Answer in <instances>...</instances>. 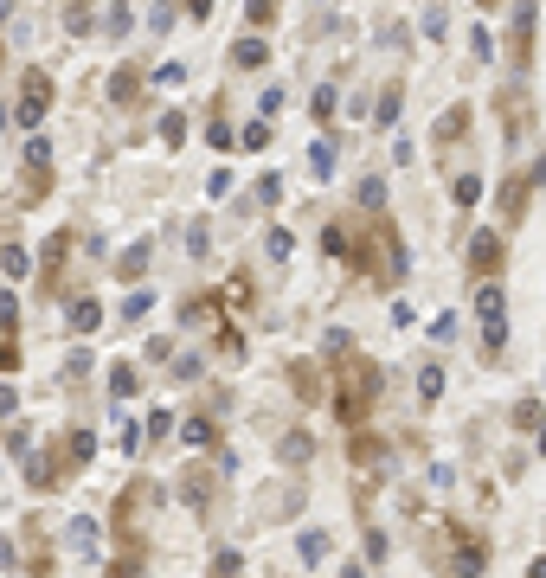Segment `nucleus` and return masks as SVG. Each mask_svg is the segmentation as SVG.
<instances>
[{"label": "nucleus", "instance_id": "nucleus-1", "mask_svg": "<svg viewBox=\"0 0 546 578\" xmlns=\"http://www.w3.org/2000/svg\"><path fill=\"white\" fill-rule=\"evenodd\" d=\"M348 264L360 283H398L405 276V238L386 212H367V226H348Z\"/></svg>", "mask_w": 546, "mask_h": 578}, {"label": "nucleus", "instance_id": "nucleus-2", "mask_svg": "<svg viewBox=\"0 0 546 578\" xmlns=\"http://www.w3.org/2000/svg\"><path fill=\"white\" fill-rule=\"evenodd\" d=\"M379 386H386V373L367 353H340V367H334V418H340V430H360L373 418Z\"/></svg>", "mask_w": 546, "mask_h": 578}, {"label": "nucleus", "instance_id": "nucleus-3", "mask_svg": "<svg viewBox=\"0 0 546 578\" xmlns=\"http://www.w3.org/2000/svg\"><path fill=\"white\" fill-rule=\"evenodd\" d=\"M148 501H155L148 476L129 482V488L116 495V559H110V572H142V565H148V534H142Z\"/></svg>", "mask_w": 546, "mask_h": 578}, {"label": "nucleus", "instance_id": "nucleus-4", "mask_svg": "<svg viewBox=\"0 0 546 578\" xmlns=\"http://www.w3.org/2000/svg\"><path fill=\"white\" fill-rule=\"evenodd\" d=\"M72 469H84V457H78V444H72V430H64V438H52V444L33 450L26 482H33V495H52V488L72 482Z\"/></svg>", "mask_w": 546, "mask_h": 578}, {"label": "nucleus", "instance_id": "nucleus-5", "mask_svg": "<svg viewBox=\"0 0 546 578\" xmlns=\"http://www.w3.org/2000/svg\"><path fill=\"white\" fill-rule=\"evenodd\" d=\"M78 251H84V232H72V226L45 238V251H39V289H45V296H72V276H78L72 257Z\"/></svg>", "mask_w": 546, "mask_h": 578}, {"label": "nucleus", "instance_id": "nucleus-6", "mask_svg": "<svg viewBox=\"0 0 546 578\" xmlns=\"http://www.w3.org/2000/svg\"><path fill=\"white\" fill-rule=\"evenodd\" d=\"M533 33H540V0H514V20H508V64H514V78H527V64H533Z\"/></svg>", "mask_w": 546, "mask_h": 578}, {"label": "nucleus", "instance_id": "nucleus-7", "mask_svg": "<svg viewBox=\"0 0 546 578\" xmlns=\"http://www.w3.org/2000/svg\"><path fill=\"white\" fill-rule=\"evenodd\" d=\"M58 103V84H52V71H39V64H26L20 71V103H14V122H33L39 129V116Z\"/></svg>", "mask_w": 546, "mask_h": 578}, {"label": "nucleus", "instance_id": "nucleus-8", "mask_svg": "<svg viewBox=\"0 0 546 578\" xmlns=\"http://www.w3.org/2000/svg\"><path fill=\"white\" fill-rule=\"evenodd\" d=\"M533 187H546V161H533V168H521V174H508V180H502V219H508V226H521V219H527Z\"/></svg>", "mask_w": 546, "mask_h": 578}, {"label": "nucleus", "instance_id": "nucleus-9", "mask_svg": "<svg viewBox=\"0 0 546 578\" xmlns=\"http://www.w3.org/2000/svg\"><path fill=\"white\" fill-rule=\"evenodd\" d=\"M495 116H502V141H521V135L533 129V97H527V84H521V78L495 97Z\"/></svg>", "mask_w": 546, "mask_h": 578}, {"label": "nucleus", "instance_id": "nucleus-10", "mask_svg": "<svg viewBox=\"0 0 546 578\" xmlns=\"http://www.w3.org/2000/svg\"><path fill=\"white\" fill-rule=\"evenodd\" d=\"M20 161H26V168H20V199H45V193H52V149H45V135L26 141Z\"/></svg>", "mask_w": 546, "mask_h": 578}, {"label": "nucleus", "instance_id": "nucleus-11", "mask_svg": "<svg viewBox=\"0 0 546 578\" xmlns=\"http://www.w3.org/2000/svg\"><path fill=\"white\" fill-rule=\"evenodd\" d=\"M502 257H508V251H502V232H475V238H469V276H475V283L495 276Z\"/></svg>", "mask_w": 546, "mask_h": 578}, {"label": "nucleus", "instance_id": "nucleus-12", "mask_svg": "<svg viewBox=\"0 0 546 578\" xmlns=\"http://www.w3.org/2000/svg\"><path fill=\"white\" fill-rule=\"evenodd\" d=\"M463 135H469V110H463V103H450V110L437 116V129H431V141H437V155H444V168H450V149H456Z\"/></svg>", "mask_w": 546, "mask_h": 578}, {"label": "nucleus", "instance_id": "nucleus-13", "mask_svg": "<svg viewBox=\"0 0 546 578\" xmlns=\"http://www.w3.org/2000/svg\"><path fill=\"white\" fill-rule=\"evenodd\" d=\"M135 97H142V64H135V58H122V64L110 71V103H116V110H129Z\"/></svg>", "mask_w": 546, "mask_h": 578}, {"label": "nucleus", "instance_id": "nucleus-14", "mask_svg": "<svg viewBox=\"0 0 546 578\" xmlns=\"http://www.w3.org/2000/svg\"><path fill=\"white\" fill-rule=\"evenodd\" d=\"M290 386H296V399H302V405H321V399H328L315 360H290Z\"/></svg>", "mask_w": 546, "mask_h": 578}, {"label": "nucleus", "instance_id": "nucleus-15", "mask_svg": "<svg viewBox=\"0 0 546 578\" xmlns=\"http://www.w3.org/2000/svg\"><path fill=\"white\" fill-rule=\"evenodd\" d=\"M180 495H187V508H206V501H213V469L193 463V469L180 476Z\"/></svg>", "mask_w": 546, "mask_h": 578}, {"label": "nucleus", "instance_id": "nucleus-16", "mask_svg": "<svg viewBox=\"0 0 546 578\" xmlns=\"http://www.w3.org/2000/svg\"><path fill=\"white\" fill-rule=\"evenodd\" d=\"M232 64H238V71H263V64H270V45H263L257 33H251V39L238 33V45H232Z\"/></svg>", "mask_w": 546, "mask_h": 578}, {"label": "nucleus", "instance_id": "nucleus-17", "mask_svg": "<svg viewBox=\"0 0 546 578\" xmlns=\"http://www.w3.org/2000/svg\"><path fill=\"white\" fill-rule=\"evenodd\" d=\"M26 353H20V322H0V373H20Z\"/></svg>", "mask_w": 546, "mask_h": 578}, {"label": "nucleus", "instance_id": "nucleus-18", "mask_svg": "<svg viewBox=\"0 0 546 578\" xmlns=\"http://www.w3.org/2000/svg\"><path fill=\"white\" fill-rule=\"evenodd\" d=\"M277 457L296 469V463H309V457H315V438H309V430H283V438H277Z\"/></svg>", "mask_w": 546, "mask_h": 578}, {"label": "nucleus", "instance_id": "nucleus-19", "mask_svg": "<svg viewBox=\"0 0 546 578\" xmlns=\"http://www.w3.org/2000/svg\"><path fill=\"white\" fill-rule=\"evenodd\" d=\"M64 540H72V553H84V559H97V521H91V515H78L72 527H64Z\"/></svg>", "mask_w": 546, "mask_h": 578}, {"label": "nucleus", "instance_id": "nucleus-20", "mask_svg": "<svg viewBox=\"0 0 546 578\" xmlns=\"http://www.w3.org/2000/svg\"><path fill=\"white\" fill-rule=\"evenodd\" d=\"M72 328H78V334H97V328H103L97 296H72Z\"/></svg>", "mask_w": 546, "mask_h": 578}, {"label": "nucleus", "instance_id": "nucleus-21", "mask_svg": "<svg viewBox=\"0 0 546 578\" xmlns=\"http://www.w3.org/2000/svg\"><path fill=\"white\" fill-rule=\"evenodd\" d=\"M251 303H257V289H251V276H232V283H225V309H232V315L244 322V315H251Z\"/></svg>", "mask_w": 546, "mask_h": 578}, {"label": "nucleus", "instance_id": "nucleus-22", "mask_svg": "<svg viewBox=\"0 0 546 578\" xmlns=\"http://www.w3.org/2000/svg\"><path fill=\"white\" fill-rule=\"evenodd\" d=\"M135 392H142V373H135L129 360H116L110 367V399H135Z\"/></svg>", "mask_w": 546, "mask_h": 578}, {"label": "nucleus", "instance_id": "nucleus-23", "mask_svg": "<svg viewBox=\"0 0 546 578\" xmlns=\"http://www.w3.org/2000/svg\"><path fill=\"white\" fill-rule=\"evenodd\" d=\"M475 315H508V296H502V289H495V276H483V289H475Z\"/></svg>", "mask_w": 546, "mask_h": 578}, {"label": "nucleus", "instance_id": "nucleus-24", "mask_svg": "<svg viewBox=\"0 0 546 578\" xmlns=\"http://www.w3.org/2000/svg\"><path fill=\"white\" fill-rule=\"evenodd\" d=\"M398 110H405V84L392 78V84L379 91V110H373V122H386V129H392V122H398Z\"/></svg>", "mask_w": 546, "mask_h": 578}, {"label": "nucleus", "instance_id": "nucleus-25", "mask_svg": "<svg viewBox=\"0 0 546 578\" xmlns=\"http://www.w3.org/2000/svg\"><path fill=\"white\" fill-rule=\"evenodd\" d=\"M418 399H425V405L444 399V367H437V360H425V367H418Z\"/></svg>", "mask_w": 546, "mask_h": 578}, {"label": "nucleus", "instance_id": "nucleus-26", "mask_svg": "<svg viewBox=\"0 0 546 578\" xmlns=\"http://www.w3.org/2000/svg\"><path fill=\"white\" fill-rule=\"evenodd\" d=\"M213 315H219V296H187V303H180V322H187V328H193V322H213Z\"/></svg>", "mask_w": 546, "mask_h": 578}, {"label": "nucleus", "instance_id": "nucleus-27", "mask_svg": "<svg viewBox=\"0 0 546 578\" xmlns=\"http://www.w3.org/2000/svg\"><path fill=\"white\" fill-rule=\"evenodd\" d=\"M334 110H340V91H334V84H321V91L309 97V116H315V122H334Z\"/></svg>", "mask_w": 546, "mask_h": 578}, {"label": "nucleus", "instance_id": "nucleus-28", "mask_svg": "<svg viewBox=\"0 0 546 578\" xmlns=\"http://www.w3.org/2000/svg\"><path fill=\"white\" fill-rule=\"evenodd\" d=\"M502 347H508V315H489V322H483V353L495 360Z\"/></svg>", "mask_w": 546, "mask_h": 578}, {"label": "nucleus", "instance_id": "nucleus-29", "mask_svg": "<svg viewBox=\"0 0 546 578\" xmlns=\"http://www.w3.org/2000/svg\"><path fill=\"white\" fill-rule=\"evenodd\" d=\"M148 251H155L148 238H142V245H129V251L116 257V276H142V264H148Z\"/></svg>", "mask_w": 546, "mask_h": 578}, {"label": "nucleus", "instance_id": "nucleus-30", "mask_svg": "<svg viewBox=\"0 0 546 578\" xmlns=\"http://www.w3.org/2000/svg\"><path fill=\"white\" fill-rule=\"evenodd\" d=\"M91 26H97L91 0H72V7H64V33H91Z\"/></svg>", "mask_w": 546, "mask_h": 578}, {"label": "nucleus", "instance_id": "nucleus-31", "mask_svg": "<svg viewBox=\"0 0 546 578\" xmlns=\"http://www.w3.org/2000/svg\"><path fill=\"white\" fill-rule=\"evenodd\" d=\"M450 199H456V206H475V199H483V174H456Z\"/></svg>", "mask_w": 546, "mask_h": 578}, {"label": "nucleus", "instance_id": "nucleus-32", "mask_svg": "<svg viewBox=\"0 0 546 578\" xmlns=\"http://www.w3.org/2000/svg\"><path fill=\"white\" fill-rule=\"evenodd\" d=\"M180 438H187V444L199 450V444H213L219 430H213V418H187V424H180Z\"/></svg>", "mask_w": 546, "mask_h": 578}, {"label": "nucleus", "instance_id": "nucleus-33", "mask_svg": "<svg viewBox=\"0 0 546 578\" xmlns=\"http://www.w3.org/2000/svg\"><path fill=\"white\" fill-rule=\"evenodd\" d=\"M309 174H315V180L334 174V141H315V149H309Z\"/></svg>", "mask_w": 546, "mask_h": 578}, {"label": "nucleus", "instance_id": "nucleus-34", "mask_svg": "<svg viewBox=\"0 0 546 578\" xmlns=\"http://www.w3.org/2000/svg\"><path fill=\"white\" fill-rule=\"evenodd\" d=\"M296 553H302V565H321V559H328V534H302Z\"/></svg>", "mask_w": 546, "mask_h": 578}, {"label": "nucleus", "instance_id": "nucleus-35", "mask_svg": "<svg viewBox=\"0 0 546 578\" xmlns=\"http://www.w3.org/2000/svg\"><path fill=\"white\" fill-rule=\"evenodd\" d=\"M0 270H7V276H26V270H33V264H26V251H20L14 238H7V245H0Z\"/></svg>", "mask_w": 546, "mask_h": 578}, {"label": "nucleus", "instance_id": "nucleus-36", "mask_svg": "<svg viewBox=\"0 0 546 578\" xmlns=\"http://www.w3.org/2000/svg\"><path fill=\"white\" fill-rule=\"evenodd\" d=\"M161 141H168V149H180V141H187V116H180V110L161 116Z\"/></svg>", "mask_w": 546, "mask_h": 578}, {"label": "nucleus", "instance_id": "nucleus-37", "mask_svg": "<svg viewBox=\"0 0 546 578\" xmlns=\"http://www.w3.org/2000/svg\"><path fill=\"white\" fill-rule=\"evenodd\" d=\"M244 20H251V26L263 33L270 20H277V0H244Z\"/></svg>", "mask_w": 546, "mask_h": 578}, {"label": "nucleus", "instance_id": "nucleus-38", "mask_svg": "<svg viewBox=\"0 0 546 578\" xmlns=\"http://www.w3.org/2000/svg\"><path fill=\"white\" fill-rule=\"evenodd\" d=\"M360 212H386V180H360Z\"/></svg>", "mask_w": 546, "mask_h": 578}, {"label": "nucleus", "instance_id": "nucleus-39", "mask_svg": "<svg viewBox=\"0 0 546 578\" xmlns=\"http://www.w3.org/2000/svg\"><path fill=\"white\" fill-rule=\"evenodd\" d=\"M508 424H514V430H540V399H521Z\"/></svg>", "mask_w": 546, "mask_h": 578}, {"label": "nucleus", "instance_id": "nucleus-40", "mask_svg": "<svg viewBox=\"0 0 546 578\" xmlns=\"http://www.w3.org/2000/svg\"><path fill=\"white\" fill-rule=\"evenodd\" d=\"M26 553H33V572H52V546L39 540V527H26Z\"/></svg>", "mask_w": 546, "mask_h": 578}, {"label": "nucleus", "instance_id": "nucleus-41", "mask_svg": "<svg viewBox=\"0 0 546 578\" xmlns=\"http://www.w3.org/2000/svg\"><path fill=\"white\" fill-rule=\"evenodd\" d=\"M263 251H270V257H277V264H283V257L296 251V232H283V226H277V232H270V238H263Z\"/></svg>", "mask_w": 546, "mask_h": 578}, {"label": "nucleus", "instance_id": "nucleus-42", "mask_svg": "<svg viewBox=\"0 0 546 578\" xmlns=\"http://www.w3.org/2000/svg\"><path fill=\"white\" fill-rule=\"evenodd\" d=\"M469 52H475V64H489V58H495V39H489V26H475V33H469Z\"/></svg>", "mask_w": 546, "mask_h": 578}, {"label": "nucleus", "instance_id": "nucleus-43", "mask_svg": "<svg viewBox=\"0 0 546 578\" xmlns=\"http://www.w3.org/2000/svg\"><path fill=\"white\" fill-rule=\"evenodd\" d=\"M321 251H328V257H348V226H328V232H321Z\"/></svg>", "mask_w": 546, "mask_h": 578}, {"label": "nucleus", "instance_id": "nucleus-44", "mask_svg": "<svg viewBox=\"0 0 546 578\" xmlns=\"http://www.w3.org/2000/svg\"><path fill=\"white\" fill-rule=\"evenodd\" d=\"M321 353H328V360H340V353H354V341H348V328H328V341H321Z\"/></svg>", "mask_w": 546, "mask_h": 578}, {"label": "nucleus", "instance_id": "nucleus-45", "mask_svg": "<svg viewBox=\"0 0 546 578\" xmlns=\"http://www.w3.org/2000/svg\"><path fill=\"white\" fill-rule=\"evenodd\" d=\"M206 141H213V149H232L238 135H232V122H225V116H213V122H206Z\"/></svg>", "mask_w": 546, "mask_h": 578}, {"label": "nucleus", "instance_id": "nucleus-46", "mask_svg": "<svg viewBox=\"0 0 546 578\" xmlns=\"http://www.w3.org/2000/svg\"><path fill=\"white\" fill-rule=\"evenodd\" d=\"M148 309H155V296H148V289H135V296H129V303H122V315H129V322H142V315H148Z\"/></svg>", "mask_w": 546, "mask_h": 578}, {"label": "nucleus", "instance_id": "nucleus-47", "mask_svg": "<svg viewBox=\"0 0 546 578\" xmlns=\"http://www.w3.org/2000/svg\"><path fill=\"white\" fill-rule=\"evenodd\" d=\"M425 33H431V39H450V14L431 7V14H425Z\"/></svg>", "mask_w": 546, "mask_h": 578}, {"label": "nucleus", "instance_id": "nucleus-48", "mask_svg": "<svg viewBox=\"0 0 546 578\" xmlns=\"http://www.w3.org/2000/svg\"><path fill=\"white\" fill-rule=\"evenodd\" d=\"M257 199H263V206H277V199H283V180H277V174H263V180H257Z\"/></svg>", "mask_w": 546, "mask_h": 578}, {"label": "nucleus", "instance_id": "nucleus-49", "mask_svg": "<svg viewBox=\"0 0 546 578\" xmlns=\"http://www.w3.org/2000/svg\"><path fill=\"white\" fill-rule=\"evenodd\" d=\"M263 141H270V116H257V122L244 129V149H263Z\"/></svg>", "mask_w": 546, "mask_h": 578}, {"label": "nucleus", "instance_id": "nucleus-50", "mask_svg": "<svg viewBox=\"0 0 546 578\" xmlns=\"http://www.w3.org/2000/svg\"><path fill=\"white\" fill-rule=\"evenodd\" d=\"M168 430H174V411H155V418H148V444H161Z\"/></svg>", "mask_w": 546, "mask_h": 578}, {"label": "nucleus", "instance_id": "nucleus-51", "mask_svg": "<svg viewBox=\"0 0 546 578\" xmlns=\"http://www.w3.org/2000/svg\"><path fill=\"white\" fill-rule=\"evenodd\" d=\"M386 553H392V546H386V534H379V527H367V559H373V565H379V559H386Z\"/></svg>", "mask_w": 546, "mask_h": 578}, {"label": "nucleus", "instance_id": "nucleus-52", "mask_svg": "<svg viewBox=\"0 0 546 578\" xmlns=\"http://www.w3.org/2000/svg\"><path fill=\"white\" fill-rule=\"evenodd\" d=\"M180 7H187V20L199 26V20H213V0H180Z\"/></svg>", "mask_w": 546, "mask_h": 578}, {"label": "nucleus", "instance_id": "nucleus-53", "mask_svg": "<svg viewBox=\"0 0 546 578\" xmlns=\"http://www.w3.org/2000/svg\"><path fill=\"white\" fill-rule=\"evenodd\" d=\"M206 193L219 199V193H232V168H213V180H206Z\"/></svg>", "mask_w": 546, "mask_h": 578}, {"label": "nucleus", "instance_id": "nucleus-54", "mask_svg": "<svg viewBox=\"0 0 546 578\" xmlns=\"http://www.w3.org/2000/svg\"><path fill=\"white\" fill-rule=\"evenodd\" d=\"M14 411H20V392H14V386H0V418H14Z\"/></svg>", "mask_w": 546, "mask_h": 578}, {"label": "nucleus", "instance_id": "nucleus-55", "mask_svg": "<svg viewBox=\"0 0 546 578\" xmlns=\"http://www.w3.org/2000/svg\"><path fill=\"white\" fill-rule=\"evenodd\" d=\"M14 559H20V546H14V540H0V572H14Z\"/></svg>", "mask_w": 546, "mask_h": 578}, {"label": "nucleus", "instance_id": "nucleus-56", "mask_svg": "<svg viewBox=\"0 0 546 578\" xmlns=\"http://www.w3.org/2000/svg\"><path fill=\"white\" fill-rule=\"evenodd\" d=\"M7 122H14V110H7V103H0V129H7Z\"/></svg>", "mask_w": 546, "mask_h": 578}, {"label": "nucleus", "instance_id": "nucleus-57", "mask_svg": "<svg viewBox=\"0 0 546 578\" xmlns=\"http://www.w3.org/2000/svg\"><path fill=\"white\" fill-rule=\"evenodd\" d=\"M7 14H14V0H0V20H7Z\"/></svg>", "mask_w": 546, "mask_h": 578}, {"label": "nucleus", "instance_id": "nucleus-58", "mask_svg": "<svg viewBox=\"0 0 546 578\" xmlns=\"http://www.w3.org/2000/svg\"><path fill=\"white\" fill-rule=\"evenodd\" d=\"M475 7H489V14H495V7H502V0H475Z\"/></svg>", "mask_w": 546, "mask_h": 578}, {"label": "nucleus", "instance_id": "nucleus-59", "mask_svg": "<svg viewBox=\"0 0 546 578\" xmlns=\"http://www.w3.org/2000/svg\"><path fill=\"white\" fill-rule=\"evenodd\" d=\"M540 450H546V424H540Z\"/></svg>", "mask_w": 546, "mask_h": 578}, {"label": "nucleus", "instance_id": "nucleus-60", "mask_svg": "<svg viewBox=\"0 0 546 578\" xmlns=\"http://www.w3.org/2000/svg\"><path fill=\"white\" fill-rule=\"evenodd\" d=\"M0 245H7V226H0Z\"/></svg>", "mask_w": 546, "mask_h": 578}]
</instances>
